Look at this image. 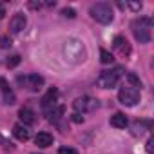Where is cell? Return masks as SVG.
Wrapping results in <instances>:
<instances>
[{
  "label": "cell",
  "mask_w": 154,
  "mask_h": 154,
  "mask_svg": "<svg viewBox=\"0 0 154 154\" xmlns=\"http://www.w3.org/2000/svg\"><path fill=\"white\" fill-rule=\"evenodd\" d=\"M62 54L69 63H82L87 56L85 45L78 38H67L62 45Z\"/></svg>",
  "instance_id": "obj_1"
},
{
  "label": "cell",
  "mask_w": 154,
  "mask_h": 154,
  "mask_svg": "<svg viewBox=\"0 0 154 154\" xmlns=\"http://www.w3.org/2000/svg\"><path fill=\"white\" fill-rule=\"evenodd\" d=\"M131 29H132L134 38H136L140 44H149V42H150V38H152V20H150V18L140 17V18L132 20Z\"/></svg>",
  "instance_id": "obj_2"
},
{
  "label": "cell",
  "mask_w": 154,
  "mask_h": 154,
  "mask_svg": "<svg viewBox=\"0 0 154 154\" xmlns=\"http://www.w3.org/2000/svg\"><path fill=\"white\" fill-rule=\"evenodd\" d=\"M89 13H91V17H93L96 22H100V24H111L112 18H114L112 8H111V4H107V2H98V4L91 6Z\"/></svg>",
  "instance_id": "obj_3"
},
{
  "label": "cell",
  "mask_w": 154,
  "mask_h": 154,
  "mask_svg": "<svg viewBox=\"0 0 154 154\" xmlns=\"http://www.w3.org/2000/svg\"><path fill=\"white\" fill-rule=\"evenodd\" d=\"M122 72H123L122 67H116V69H111V71H102L100 76H98V80H96L98 87H102V89H112V87H116V84L122 78Z\"/></svg>",
  "instance_id": "obj_4"
},
{
  "label": "cell",
  "mask_w": 154,
  "mask_h": 154,
  "mask_svg": "<svg viewBox=\"0 0 154 154\" xmlns=\"http://www.w3.org/2000/svg\"><path fill=\"white\" fill-rule=\"evenodd\" d=\"M140 98H141V94H140V89H136V87L123 85V87L118 91V100H120V103H123V105H127V107L136 105V103L140 102Z\"/></svg>",
  "instance_id": "obj_5"
},
{
  "label": "cell",
  "mask_w": 154,
  "mask_h": 154,
  "mask_svg": "<svg viewBox=\"0 0 154 154\" xmlns=\"http://www.w3.org/2000/svg\"><path fill=\"white\" fill-rule=\"evenodd\" d=\"M72 107H74V111L78 112V114L80 112H94L100 107V103L93 96H82V98H76L72 102Z\"/></svg>",
  "instance_id": "obj_6"
},
{
  "label": "cell",
  "mask_w": 154,
  "mask_h": 154,
  "mask_svg": "<svg viewBox=\"0 0 154 154\" xmlns=\"http://www.w3.org/2000/svg\"><path fill=\"white\" fill-rule=\"evenodd\" d=\"M18 82L24 84L29 91L36 93V91H40L44 87L45 80H44V76H40V74H27V76H18Z\"/></svg>",
  "instance_id": "obj_7"
},
{
  "label": "cell",
  "mask_w": 154,
  "mask_h": 154,
  "mask_svg": "<svg viewBox=\"0 0 154 154\" xmlns=\"http://www.w3.org/2000/svg\"><path fill=\"white\" fill-rule=\"evenodd\" d=\"M112 47H114V51H116L120 56L129 58V54H131V44L127 42L125 36H114V40H112Z\"/></svg>",
  "instance_id": "obj_8"
},
{
  "label": "cell",
  "mask_w": 154,
  "mask_h": 154,
  "mask_svg": "<svg viewBox=\"0 0 154 154\" xmlns=\"http://www.w3.org/2000/svg\"><path fill=\"white\" fill-rule=\"evenodd\" d=\"M26 26H27L26 15H24V13H17V15H13L11 22H9V31L17 35V33H22V31L26 29Z\"/></svg>",
  "instance_id": "obj_9"
},
{
  "label": "cell",
  "mask_w": 154,
  "mask_h": 154,
  "mask_svg": "<svg viewBox=\"0 0 154 154\" xmlns=\"http://www.w3.org/2000/svg\"><path fill=\"white\" fill-rule=\"evenodd\" d=\"M56 100H58V91H56V87H51L44 96H42V109H45V111H53L54 109V105H56Z\"/></svg>",
  "instance_id": "obj_10"
},
{
  "label": "cell",
  "mask_w": 154,
  "mask_h": 154,
  "mask_svg": "<svg viewBox=\"0 0 154 154\" xmlns=\"http://www.w3.org/2000/svg\"><path fill=\"white\" fill-rule=\"evenodd\" d=\"M18 118L22 120V123L27 127V125H33L35 122H36V118H35V112L29 109V107H22L20 111H18Z\"/></svg>",
  "instance_id": "obj_11"
},
{
  "label": "cell",
  "mask_w": 154,
  "mask_h": 154,
  "mask_svg": "<svg viewBox=\"0 0 154 154\" xmlns=\"http://www.w3.org/2000/svg\"><path fill=\"white\" fill-rule=\"evenodd\" d=\"M13 134H15V138L20 140V141H27V140L31 138V132H29V129H27L24 123H17V125L13 127Z\"/></svg>",
  "instance_id": "obj_12"
},
{
  "label": "cell",
  "mask_w": 154,
  "mask_h": 154,
  "mask_svg": "<svg viewBox=\"0 0 154 154\" xmlns=\"http://www.w3.org/2000/svg\"><path fill=\"white\" fill-rule=\"evenodd\" d=\"M35 143H36L40 149H45V147L53 145V134H49V132H38V134L35 136Z\"/></svg>",
  "instance_id": "obj_13"
},
{
  "label": "cell",
  "mask_w": 154,
  "mask_h": 154,
  "mask_svg": "<svg viewBox=\"0 0 154 154\" xmlns=\"http://www.w3.org/2000/svg\"><path fill=\"white\" fill-rule=\"evenodd\" d=\"M111 125L116 129H125L127 127V116L123 112H114L111 116Z\"/></svg>",
  "instance_id": "obj_14"
},
{
  "label": "cell",
  "mask_w": 154,
  "mask_h": 154,
  "mask_svg": "<svg viewBox=\"0 0 154 154\" xmlns=\"http://www.w3.org/2000/svg\"><path fill=\"white\" fill-rule=\"evenodd\" d=\"M150 127H152V123L150 122H136L134 125H132V132L138 136H141L143 132H147V131H150Z\"/></svg>",
  "instance_id": "obj_15"
},
{
  "label": "cell",
  "mask_w": 154,
  "mask_h": 154,
  "mask_svg": "<svg viewBox=\"0 0 154 154\" xmlns=\"http://www.w3.org/2000/svg\"><path fill=\"white\" fill-rule=\"evenodd\" d=\"M62 116H63V107H62V105L54 107V109L49 112V120H51V122H58Z\"/></svg>",
  "instance_id": "obj_16"
},
{
  "label": "cell",
  "mask_w": 154,
  "mask_h": 154,
  "mask_svg": "<svg viewBox=\"0 0 154 154\" xmlns=\"http://www.w3.org/2000/svg\"><path fill=\"white\" fill-rule=\"evenodd\" d=\"M100 60H102V63H112L114 62V56L107 49H100Z\"/></svg>",
  "instance_id": "obj_17"
},
{
  "label": "cell",
  "mask_w": 154,
  "mask_h": 154,
  "mask_svg": "<svg viewBox=\"0 0 154 154\" xmlns=\"http://www.w3.org/2000/svg\"><path fill=\"white\" fill-rule=\"evenodd\" d=\"M127 82L131 84V87H136V89H140V87H141V80L138 78L136 74H132V72H129V74H127Z\"/></svg>",
  "instance_id": "obj_18"
},
{
  "label": "cell",
  "mask_w": 154,
  "mask_h": 154,
  "mask_svg": "<svg viewBox=\"0 0 154 154\" xmlns=\"http://www.w3.org/2000/svg\"><path fill=\"white\" fill-rule=\"evenodd\" d=\"M17 102V98H15V93L13 91H6L4 93V103H8V105H13Z\"/></svg>",
  "instance_id": "obj_19"
},
{
  "label": "cell",
  "mask_w": 154,
  "mask_h": 154,
  "mask_svg": "<svg viewBox=\"0 0 154 154\" xmlns=\"http://www.w3.org/2000/svg\"><path fill=\"white\" fill-rule=\"evenodd\" d=\"M62 15H63L65 18H74V17H76V11H74L72 8H63V9H62Z\"/></svg>",
  "instance_id": "obj_20"
},
{
  "label": "cell",
  "mask_w": 154,
  "mask_h": 154,
  "mask_svg": "<svg viewBox=\"0 0 154 154\" xmlns=\"http://www.w3.org/2000/svg\"><path fill=\"white\" fill-rule=\"evenodd\" d=\"M18 63H20V56H18V54L11 56V58L8 60V67H9V69H11V67H17Z\"/></svg>",
  "instance_id": "obj_21"
},
{
  "label": "cell",
  "mask_w": 154,
  "mask_h": 154,
  "mask_svg": "<svg viewBox=\"0 0 154 154\" xmlns=\"http://www.w3.org/2000/svg\"><path fill=\"white\" fill-rule=\"evenodd\" d=\"M58 154H78V150L72 149V147H62V149L58 150Z\"/></svg>",
  "instance_id": "obj_22"
},
{
  "label": "cell",
  "mask_w": 154,
  "mask_h": 154,
  "mask_svg": "<svg viewBox=\"0 0 154 154\" xmlns=\"http://www.w3.org/2000/svg\"><path fill=\"white\" fill-rule=\"evenodd\" d=\"M0 45H2L4 49L11 47V38H9V36H2V38H0Z\"/></svg>",
  "instance_id": "obj_23"
},
{
  "label": "cell",
  "mask_w": 154,
  "mask_h": 154,
  "mask_svg": "<svg viewBox=\"0 0 154 154\" xmlns=\"http://www.w3.org/2000/svg\"><path fill=\"white\" fill-rule=\"evenodd\" d=\"M71 120H72L74 123H82V122H84V118H82V116H80L78 112H74V114H71Z\"/></svg>",
  "instance_id": "obj_24"
},
{
  "label": "cell",
  "mask_w": 154,
  "mask_h": 154,
  "mask_svg": "<svg viewBox=\"0 0 154 154\" xmlns=\"http://www.w3.org/2000/svg\"><path fill=\"white\" fill-rule=\"evenodd\" d=\"M152 145H154V140H152V138H149V140H147V152H149V154H152V152H154V147H152Z\"/></svg>",
  "instance_id": "obj_25"
},
{
  "label": "cell",
  "mask_w": 154,
  "mask_h": 154,
  "mask_svg": "<svg viewBox=\"0 0 154 154\" xmlns=\"http://www.w3.org/2000/svg\"><path fill=\"white\" fill-rule=\"evenodd\" d=\"M27 6H29V8H31V9H40V8H42V6H44V2H29V4H27Z\"/></svg>",
  "instance_id": "obj_26"
},
{
  "label": "cell",
  "mask_w": 154,
  "mask_h": 154,
  "mask_svg": "<svg viewBox=\"0 0 154 154\" xmlns=\"http://www.w3.org/2000/svg\"><path fill=\"white\" fill-rule=\"evenodd\" d=\"M0 87H2V91H4V93H6V91H11V89H9V85H8V82H6L4 78H0Z\"/></svg>",
  "instance_id": "obj_27"
},
{
  "label": "cell",
  "mask_w": 154,
  "mask_h": 154,
  "mask_svg": "<svg viewBox=\"0 0 154 154\" xmlns=\"http://www.w3.org/2000/svg\"><path fill=\"white\" fill-rule=\"evenodd\" d=\"M129 8L134 9V11H140V9H141V4H138V2H129Z\"/></svg>",
  "instance_id": "obj_28"
},
{
  "label": "cell",
  "mask_w": 154,
  "mask_h": 154,
  "mask_svg": "<svg viewBox=\"0 0 154 154\" xmlns=\"http://www.w3.org/2000/svg\"><path fill=\"white\" fill-rule=\"evenodd\" d=\"M4 15H6V9H4V6H0V20L4 18Z\"/></svg>",
  "instance_id": "obj_29"
},
{
  "label": "cell",
  "mask_w": 154,
  "mask_h": 154,
  "mask_svg": "<svg viewBox=\"0 0 154 154\" xmlns=\"http://www.w3.org/2000/svg\"><path fill=\"white\" fill-rule=\"evenodd\" d=\"M2 141H4V138H2V134H0V143H2Z\"/></svg>",
  "instance_id": "obj_30"
}]
</instances>
